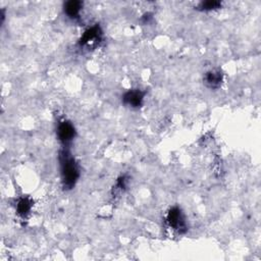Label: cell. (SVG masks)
<instances>
[{"instance_id":"6da1fadb","label":"cell","mask_w":261,"mask_h":261,"mask_svg":"<svg viewBox=\"0 0 261 261\" xmlns=\"http://www.w3.org/2000/svg\"><path fill=\"white\" fill-rule=\"evenodd\" d=\"M60 162L65 189L74 188L79 179V168L74 157L67 149L61 152Z\"/></svg>"},{"instance_id":"7a4b0ae2","label":"cell","mask_w":261,"mask_h":261,"mask_svg":"<svg viewBox=\"0 0 261 261\" xmlns=\"http://www.w3.org/2000/svg\"><path fill=\"white\" fill-rule=\"evenodd\" d=\"M101 33L102 32H101V30L98 26H95V27H92V28L88 29L84 33L83 37L80 40L81 46H83L87 49L95 48L101 40Z\"/></svg>"},{"instance_id":"3957f363","label":"cell","mask_w":261,"mask_h":261,"mask_svg":"<svg viewBox=\"0 0 261 261\" xmlns=\"http://www.w3.org/2000/svg\"><path fill=\"white\" fill-rule=\"evenodd\" d=\"M57 137L59 140L65 145L71 143L76 137V129L74 125L68 121L61 122L57 127Z\"/></svg>"},{"instance_id":"277c9868","label":"cell","mask_w":261,"mask_h":261,"mask_svg":"<svg viewBox=\"0 0 261 261\" xmlns=\"http://www.w3.org/2000/svg\"><path fill=\"white\" fill-rule=\"evenodd\" d=\"M167 222L173 229L178 230L179 233H184L187 228L186 220L183 212L178 207H175L170 209V211L167 214Z\"/></svg>"},{"instance_id":"5b68a950","label":"cell","mask_w":261,"mask_h":261,"mask_svg":"<svg viewBox=\"0 0 261 261\" xmlns=\"http://www.w3.org/2000/svg\"><path fill=\"white\" fill-rule=\"evenodd\" d=\"M144 100V92L139 89L130 90L123 96V102L132 108H139L142 106Z\"/></svg>"},{"instance_id":"8992f818","label":"cell","mask_w":261,"mask_h":261,"mask_svg":"<svg viewBox=\"0 0 261 261\" xmlns=\"http://www.w3.org/2000/svg\"><path fill=\"white\" fill-rule=\"evenodd\" d=\"M204 82L207 87L211 89H217L222 83V74L219 71H210L206 74Z\"/></svg>"},{"instance_id":"52a82bcc","label":"cell","mask_w":261,"mask_h":261,"mask_svg":"<svg viewBox=\"0 0 261 261\" xmlns=\"http://www.w3.org/2000/svg\"><path fill=\"white\" fill-rule=\"evenodd\" d=\"M83 4L81 2H77V0H71L65 5V13L67 16L71 19H77L79 18L80 12L82 10Z\"/></svg>"},{"instance_id":"ba28073f","label":"cell","mask_w":261,"mask_h":261,"mask_svg":"<svg viewBox=\"0 0 261 261\" xmlns=\"http://www.w3.org/2000/svg\"><path fill=\"white\" fill-rule=\"evenodd\" d=\"M32 208V201L29 198H23L19 201L18 206H17V211L18 214L21 216H26Z\"/></svg>"},{"instance_id":"9c48e42d","label":"cell","mask_w":261,"mask_h":261,"mask_svg":"<svg viewBox=\"0 0 261 261\" xmlns=\"http://www.w3.org/2000/svg\"><path fill=\"white\" fill-rule=\"evenodd\" d=\"M219 7H220V3L218 2H205L200 4L199 9L203 12H210V11L217 10Z\"/></svg>"}]
</instances>
